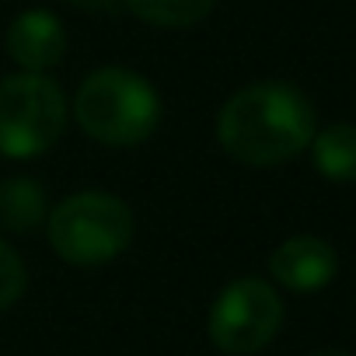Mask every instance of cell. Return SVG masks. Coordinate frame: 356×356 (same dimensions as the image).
<instances>
[{"label": "cell", "instance_id": "9c48e42d", "mask_svg": "<svg viewBox=\"0 0 356 356\" xmlns=\"http://www.w3.org/2000/svg\"><path fill=\"white\" fill-rule=\"evenodd\" d=\"M46 220V196L32 178H8L0 182V227L8 231H35Z\"/></svg>", "mask_w": 356, "mask_h": 356}, {"label": "cell", "instance_id": "7c38bea8", "mask_svg": "<svg viewBox=\"0 0 356 356\" xmlns=\"http://www.w3.org/2000/svg\"><path fill=\"white\" fill-rule=\"evenodd\" d=\"M67 4H74V8H84V11H108V15H115L122 4H119V0H67Z\"/></svg>", "mask_w": 356, "mask_h": 356}, {"label": "cell", "instance_id": "4fadbf2b", "mask_svg": "<svg viewBox=\"0 0 356 356\" xmlns=\"http://www.w3.org/2000/svg\"><path fill=\"white\" fill-rule=\"evenodd\" d=\"M311 356H349V353H339V349H318V353H311Z\"/></svg>", "mask_w": 356, "mask_h": 356}, {"label": "cell", "instance_id": "277c9868", "mask_svg": "<svg viewBox=\"0 0 356 356\" xmlns=\"http://www.w3.org/2000/svg\"><path fill=\"white\" fill-rule=\"evenodd\" d=\"M67 126V102L46 74H11L0 81V154L25 161L46 154Z\"/></svg>", "mask_w": 356, "mask_h": 356}, {"label": "cell", "instance_id": "8fae6325", "mask_svg": "<svg viewBox=\"0 0 356 356\" xmlns=\"http://www.w3.org/2000/svg\"><path fill=\"white\" fill-rule=\"evenodd\" d=\"M25 286H29V273L22 255L8 241H0V311L15 307L25 297Z\"/></svg>", "mask_w": 356, "mask_h": 356}, {"label": "cell", "instance_id": "6da1fadb", "mask_svg": "<svg viewBox=\"0 0 356 356\" xmlns=\"http://www.w3.org/2000/svg\"><path fill=\"white\" fill-rule=\"evenodd\" d=\"M314 105L290 81H255L234 91L217 115L220 147L248 164L273 168L311 147Z\"/></svg>", "mask_w": 356, "mask_h": 356}, {"label": "cell", "instance_id": "ba28073f", "mask_svg": "<svg viewBox=\"0 0 356 356\" xmlns=\"http://www.w3.org/2000/svg\"><path fill=\"white\" fill-rule=\"evenodd\" d=\"M311 157L328 182H356V126L335 122L311 136Z\"/></svg>", "mask_w": 356, "mask_h": 356}, {"label": "cell", "instance_id": "3957f363", "mask_svg": "<svg viewBox=\"0 0 356 356\" xmlns=\"http://www.w3.org/2000/svg\"><path fill=\"white\" fill-rule=\"evenodd\" d=\"M133 210L112 193H74L46 220L53 252L70 266H105L133 241Z\"/></svg>", "mask_w": 356, "mask_h": 356}, {"label": "cell", "instance_id": "52a82bcc", "mask_svg": "<svg viewBox=\"0 0 356 356\" xmlns=\"http://www.w3.org/2000/svg\"><path fill=\"white\" fill-rule=\"evenodd\" d=\"M8 53L25 74H46L67 56V32L53 11H22L8 29Z\"/></svg>", "mask_w": 356, "mask_h": 356}, {"label": "cell", "instance_id": "5b68a950", "mask_svg": "<svg viewBox=\"0 0 356 356\" xmlns=\"http://www.w3.org/2000/svg\"><path fill=\"white\" fill-rule=\"evenodd\" d=\"M283 325V300L273 283L241 276L227 283L210 307V342L227 356H252L266 349Z\"/></svg>", "mask_w": 356, "mask_h": 356}, {"label": "cell", "instance_id": "7a4b0ae2", "mask_svg": "<svg viewBox=\"0 0 356 356\" xmlns=\"http://www.w3.org/2000/svg\"><path fill=\"white\" fill-rule=\"evenodd\" d=\"M74 119L95 143L136 147L161 126V98L147 77L126 67H102L77 88Z\"/></svg>", "mask_w": 356, "mask_h": 356}, {"label": "cell", "instance_id": "8992f818", "mask_svg": "<svg viewBox=\"0 0 356 356\" xmlns=\"http://www.w3.org/2000/svg\"><path fill=\"white\" fill-rule=\"evenodd\" d=\"M269 273L280 286H286L293 293H314L335 280L339 255L325 238L297 234L269 255Z\"/></svg>", "mask_w": 356, "mask_h": 356}, {"label": "cell", "instance_id": "30bf717a", "mask_svg": "<svg viewBox=\"0 0 356 356\" xmlns=\"http://www.w3.org/2000/svg\"><path fill=\"white\" fill-rule=\"evenodd\" d=\"M122 8L154 29H193L213 11V0H122Z\"/></svg>", "mask_w": 356, "mask_h": 356}]
</instances>
